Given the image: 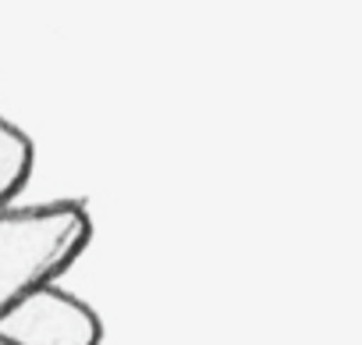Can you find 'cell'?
<instances>
[{
    "label": "cell",
    "instance_id": "obj_4",
    "mask_svg": "<svg viewBox=\"0 0 362 345\" xmlns=\"http://www.w3.org/2000/svg\"><path fill=\"white\" fill-rule=\"evenodd\" d=\"M0 345H11V341H4V338H0Z\"/></svg>",
    "mask_w": 362,
    "mask_h": 345
},
{
    "label": "cell",
    "instance_id": "obj_2",
    "mask_svg": "<svg viewBox=\"0 0 362 345\" xmlns=\"http://www.w3.org/2000/svg\"><path fill=\"white\" fill-rule=\"evenodd\" d=\"M0 338L11 345H100V317L75 295L40 285L0 313Z\"/></svg>",
    "mask_w": 362,
    "mask_h": 345
},
{
    "label": "cell",
    "instance_id": "obj_1",
    "mask_svg": "<svg viewBox=\"0 0 362 345\" xmlns=\"http://www.w3.org/2000/svg\"><path fill=\"white\" fill-rule=\"evenodd\" d=\"M93 221L78 203L0 207V313L61 278L89 246Z\"/></svg>",
    "mask_w": 362,
    "mask_h": 345
},
{
    "label": "cell",
    "instance_id": "obj_3",
    "mask_svg": "<svg viewBox=\"0 0 362 345\" xmlns=\"http://www.w3.org/2000/svg\"><path fill=\"white\" fill-rule=\"evenodd\" d=\"M33 171V142L22 128H15L8 118H0V207L29 182Z\"/></svg>",
    "mask_w": 362,
    "mask_h": 345
}]
</instances>
